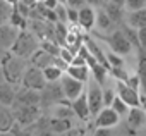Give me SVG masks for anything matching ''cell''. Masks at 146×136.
Instances as JSON below:
<instances>
[{"label":"cell","mask_w":146,"mask_h":136,"mask_svg":"<svg viewBox=\"0 0 146 136\" xmlns=\"http://www.w3.org/2000/svg\"><path fill=\"white\" fill-rule=\"evenodd\" d=\"M53 11H55V14H57V21L65 24V23H67V5L57 4V7H55Z\"/></svg>","instance_id":"cell-31"},{"label":"cell","mask_w":146,"mask_h":136,"mask_svg":"<svg viewBox=\"0 0 146 136\" xmlns=\"http://www.w3.org/2000/svg\"><path fill=\"white\" fill-rule=\"evenodd\" d=\"M139 105H141V109L146 112V95H139Z\"/></svg>","instance_id":"cell-45"},{"label":"cell","mask_w":146,"mask_h":136,"mask_svg":"<svg viewBox=\"0 0 146 136\" xmlns=\"http://www.w3.org/2000/svg\"><path fill=\"white\" fill-rule=\"evenodd\" d=\"M0 81H4V73H2V64H0Z\"/></svg>","instance_id":"cell-52"},{"label":"cell","mask_w":146,"mask_h":136,"mask_svg":"<svg viewBox=\"0 0 146 136\" xmlns=\"http://www.w3.org/2000/svg\"><path fill=\"white\" fill-rule=\"evenodd\" d=\"M12 7H14V5H9L5 0H0V26L5 24V23L9 21V16H11V12H12Z\"/></svg>","instance_id":"cell-27"},{"label":"cell","mask_w":146,"mask_h":136,"mask_svg":"<svg viewBox=\"0 0 146 136\" xmlns=\"http://www.w3.org/2000/svg\"><path fill=\"white\" fill-rule=\"evenodd\" d=\"M113 98H115V91L112 88L103 90V107H110V103H112Z\"/></svg>","instance_id":"cell-34"},{"label":"cell","mask_w":146,"mask_h":136,"mask_svg":"<svg viewBox=\"0 0 146 136\" xmlns=\"http://www.w3.org/2000/svg\"><path fill=\"white\" fill-rule=\"evenodd\" d=\"M58 57H60L62 60H65L67 64H70L72 59H74V53H72L67 47H60V53H58Z\"/></svg>","instance_id":"cell-35"},{"label":"cell","mask_w":146,"mask_h":136,"mask_svg":"<svg viewBox=\"0 0 146 136\" xmlns=\"http://www.w3.org/2000/svg\"><path fill=\"white\" fill-rule=\"evenodd\" d=\"M65 73H67L70 78H74V79H78V81H81V83H84V81L90 79V67H88V64H86V65L69 64V67L65 69Z\"/></svg>","instance_id":"cell-17"},{"label":"cell","mask_w":146,"mask_h":136,"mask_svg":"<svg viewBox=\"0 0 146 136\" xmlns=\"http://www.w3.org/2000/svg\"><path fill=\"white\" fill-rule=\"evenodd\" d=\"M70 64H74V65H86V59L81 57V55H74V59H72Z\"/></svg>","instance_id":"cell-43"},{"label":"cell","mask_w":146,"mask_h":136,"mask_svg":"<svg viewBox=\"0 0 146 136\" xmlns=\"http://www.w3.org/2000/svg\"><path fill=\"white\" fill-rule=\"evenodd\" d=\"M60 88H62V93H64V98L65 100H74L78 98L81 93H83V83L70 78L69 74H62L60 78Z\"/></svg>","instance_id":"cell-6"},{"label":"cell","mask_w":146,"mask_h":136,"mask_svg":"<svg viewBox=\"0 0 146 136\" xmlns=\"http://www.w3.org/2000/svg\"><path fill=\"white\" fill-rule=\"evenodd\" d=\"M124 5L127 11H139V9H146V0H125Z\"/></svg>","instance_id":"cell-30"},{"label":"cell","mask_w":146,"mask_h":136,"mask_svg":"<svg viewBox=\"0 0 146 136\" xmlns=\"http://www.w3.org/2000/svg\"><path fill=\"white\" fill-rule=\"evenodd\" d=\"M53 65H55V67H58V69H60L62 73H64V71L67 69V67H69V64H67L65 60H62L60 57H55V62H53Z\"/></svg>","instance_id":"cell-42"},{"label":"cell","mask_w":146,"mask_h":136,"mask_svg":"<svg viewBox=\"0 0 146 136\" xmlns=\"http://www.w3.org/2000/svg\"><path fill=\"white\" fill-rule=\"evenodd\" d=\"M137 41H139V47L146 50V26L137 29Z\"/></svg>","instance_id":"cell-38"},{"label":"cell","mask_w":146,"mask_h":136,"mask_svg":"<svg viewBox=\"0 0 146 136\" xmlns=\"http://www.w3.org/2000/svg\"><path fill=\"white\" fill-rule=\"evenodd\" d=\"M78 17H79V11L67 7V23H70V24H78Z\"/></svg>","instance_id":"cell-36"},{"label":"cell","mask_w":146,"mask_h":136,"mask_svg":"<svg viewBox=\"0 0 146 136\" xmlns=\"http://www.w3.org/2000/svg\"><path fill=\"white\" fill-rule=\"evenodd\" d=\"M0 64H2L4 79L7 83H17V81H21V78L24 74V69L28 67L26 62H24V59L14 55L12 52L5 53L2 59H0Z\"/></svg>","instance_id":"cell-1"},{"label":"cell","mask_w":146,"mask_h":136,"mask_svg":"<svg viewBox=\"0 0 146 136\" xmlns=\"http://www.w3.org/2000/svg\"><path fill=\"white\" fill-rule=\"evenodd\" d=\"M95 23L98 24V28H100V29H108V28L112 26V21H110V17L107 16V12H105V11H98Z\"/></svg>","instance_id":"cell-28"},{"label":"cell","mask_w":146,"mask_h":136,"mask_svg":"<svg viewBox=\"0 0 146 136\" xmlns=\"http://www.w3.org/2000/svg\"><path fill=\"white\" fill-rule=\"evenodd\" d=\"M117 97L129 107H139V91L129 88L124 81H117Z\"/></svg>","instance_id":"cell-12"},{"label":"cell","mask_w":146,"mask_h":136,"mask_svg":"<svg viewBox=\"0 0 146 136\" xmlns=\"http://www.w3.org/2000/svg\"><path fill=\"white\" fill-rule=\"evenodd\" d=\"M125 85H127L129 88H132V90H136V91H139V79H137V76H132V78H127V81H125Z\"/></svg>","instance_id":"cell-40"},{"label":"cell","mask_w":146,"mask_h":136,"mask_svg":"<svg viewBox=\"0 0 146 136\" xmlns=\"http://www.w3.org/2000/svg\"><path fill=\"white\" fill-rule=\"evenodd\" d=\"M0 136H14L12 131H0Z\"/></svg>","instance_id":"cell-49"},{"label":"cell","mask_w":146,"mask_h":136,"mask_svg":"<svg viewBox=\"0 0 146 136\" xmlns=\"http://www.w3.org/2000/svg\"><path fill=\"white\" fill-rule=\"evenodd\" d=\"M14 102H16V103H21V105H40V102H41V93H40L38 90H31V88L21 86V88L16 91Z\"/></svg>","instance_id":"cell-9"},{"label":"cell","mask_w":146,"mask_h":136,"mask_svg":"<svg viewBox=\"0 0 146 136\" xmlns=\"http://www.w3.org/2000/svg\"><path fill=\"white\" fill-rule=\"evenodd\" d=\"M86 98H88L90 114L91 115H96L103 109V90H102V85H98L96 79H91L90 81V88H88Z\"/></svg>","instance_id":"cell-5"},{"label":"cell","mask_w":146,"mask_h":136,"mask_svg":"<svg viewBox=\"0 0 146 136\" xmlns=\"http://www.w3.org/2000/svg\"><path fill=\"white\" fill-rule=\"evenodd\" d=\"M5 2H7L9 5H16V4H17V0H5Z\"/></svg>","instance_id":"cell-51"},{"label":"cell","mask_w":146,"mask_h":136,"mask_svg":"<svg viewBox=\"0 0 146 136\" xmlns=\"http://www.w3.org/2000/svg\"><path fill=\"white\" fill-rule=\"evenodd\" d=\"M107 57V62H108V65L110 67H117V65H124V60H122V57L120 55H117V53H107L105 55ZM110 71V69H108Z\"/></svg>","instance_id":"cell-33"},{"label":"cell","mask_w":146,"mask_h":136,"mask_svg":"<svg viewBox=\"0 0 146 136\" xmlns=\"http://www.w3.org/2000/svg\"><path fill=\"white\" fill-rule=\"evenodd\" d=\"M137 55H139V62H137V79H139V88L143 91V95H146V50L137 48Z\"/></svg>","instance_id":"cell-15"},{"label":"cell","mask_w":146,"mask_h":136,"mask_svg":"<svg viewBox=\"0 0 146 136\" xmlns=\"http://www.w3.org/2000/svg\"><path fill=\"white\" fill-rule=\"evenodd\" d=\"M21 85H23L24 88H31V90L41 91L43 86L46 85V79H45L41 69H38L36 65L29 64L26 69H24V74H23V78H21Z\"/></svg>","instance_id":"cell-3"},{"label":"cell","mask_w":146,"mask_h":136,"mask_svg":"<svg viewBox=\"0 0 146 136\" xmlns=\"http://www.w3.org/2000/svg\"><path fill=\"white\" fill-rule=\"evenodd\" d=\"M14 9H16V11H17V12H19L23 17H26V19L29 17V11H31V7H28L26 4H21V2H17V4L14 5Z\"/></svg>","instance_id":"cell-37"},{"label":"cell","mask_w":146,"mask_h":136,"mask_svg":"<svg viewBox=\"0 0 146 136\" xmlns=\"http://www.w3.org/2000/svg\"><path fill=\"white\" fill-rule=\"evenodd\" d=\"M110 107H112V109L117 112V115H119V117H122V115H127V112H129V105H127L124 100H120L117 95H115V98L112 100Z\"/></svg>","instance_id":"cell-26"},{"label":"cell","mask_w":146,"mask_h":136,"mask_svg":"<svg viewBox=\"0 0 146 136\" xmlns=\"http://www.w3.org/2000/svg\"><path fill=\"white\" fill-rule=\"evenodd\" d=\"M127 23L131 28L139 29L146 26V9H139V11H129L127 14Z\"/></svg>","instance_id":"cell-20"},{"label":"cell","mask_w":146,"mask_h":136,"mask_svg":"<svg viewBox=\"0 0 146 136\" xmlns=\"http://www.w3.org/2000/svg\"><path fill=\"white\" fill-rule=\"evenodd\" d=\"M108 45H110L112 52H113V53H117V55H120V57H122V55H127V53L132 50V45H131V41L125 38V35H124V31H122V29L115 31V33L110 36Z\"/></svg>","instance_id":"cell-7"},{"label":"cell","mask_w":146,"mask_h":136,"mask_svg":"<svg viewBox=\"0 0 146 136\" xmlns=\"http://www.w3.org/2000/svg\"><path fill=\"white\" fill-rule=\"evenodd\" d=\"M127 121L132 127H141L146 122V112L141 107H129L127 112Z\"/></svg>","instance_id":"cell-19"},{"label":"cell","mask_w":146,"mask_h":136,"mask_svg":"<svg viewBox=\"0 0 146 136\" xmlns=\"http://www.w3.org/2000/svg\"><path fill=\"white\" fill-rule=\"evenodd\" d=\"M41 71H43V76H45L46 83L60 81V78H62V74H64L58 67H55V65H48V67H45V69H41Z\"/></svg>","instance_id":"cell-24"},{"label":"cell","mask_w":146,"mask_h":136,"mask_svg":"<svg viewBox=\"0 0 146 136\" xmlns=\"http://www.w3.org/2000/svg\"><path fill=\"white\" fill-rule=\"evenodd\" d=\"M57 2H58V4H64V5H65V2H67V0H57Z\"/></svg>","instance_id":"cell-53"},{"label":"cell","mask_w":146,"mask_h":136,"mask_svg":"<svg viewBox=\"0 0 146 136\" xmlns=\"http://www.w3.org/2000/svg\"><path fill=\"white\" fill-rule=\"evenodd\" d=\"M48 127L50 131L53 133H67L72 124H70V119H62V117H53L50 122H48Z\"/></svg>","instance_id":"cell-22"},{"label":"cell","mask_w":146,"mask_h":136,"mask_svg":"<svg viewBox=\"0 0 146 136\" xmlns=\"http://www.w3.org/2000/svg\"><path fill=\"white\" fill-rule=\"evenodd\" d=\"M40 48H41L43 52L53 55V57H58V53H60V43H57V41H53V40H41Z\"/></svg>","instance_id":"cell-25"},{"label":"cell","mask_w":146,"mask_h":136,"mask_svg":"<svg viewBox=\"0 0 146 136\" xmlns=\"http://www.w3.org/2000/svg\"><path fill=\"white\" fill-rule=\"evenodd\" d=\"M112 2H113V4H117V5H124L125 0H112Z\"/></svg>","instance_id":"cell-50"},{"label":"cell","mask_w":146,"mask_h":136,"mask_svg":"<svg viewBox=\"0 0 146 136\" xmlns=\"http://www.w3.org/2000/svg\"><path fill=\"white\" fill-rule=\"evenodd\" d=\"M105 12H107V16L110 17L112 23H117V21L122 19V5L113 4L112 0H110L108 4H105Z\"/></svg>","instance_id":"cell-23"},{"label":"cell","mask_w":146,"mask_h":136,"mask_svg":"<svg viewBox=\"0 0 146 136\" xmlns=\"http://www.w3.org/2000/svg\"><path fill=\"white\" fill-rule=\"evenodd\" d=\"M69 107L72 109V112H74L81 121H86L91 114H90V107H88V98H86V93H81L78 98L74 100H69Z\"/></svg>","instance_id":"cell-13"},{"label":"cell","mask_w":146,"mask_h":136,"mask_svg":"<svg viewBox=\"0 0 146 136\" xmlns=\"http://www.w3.org/2000/svg\"><path fill=\"white\" fill-rule=\"evenodd\" d=\"M53 62H55V57L46 53V52H43L41 48H38L31 55V64L36 65L38 69H45V67H48V65H53Z\"/></svg>","instance_id":"cell-16"},{"label":"cell","mask_w":146,"mask_h":136,"mask_svg":"<svg viewBox=\"0 0 146 136\" xmlns=\"http://www.w3.org/2000/svg\"><path fill=\"white\" fill-rule=\"evenodd\" d=\"M41 2L45 4V7H46V9H55V7H57V4H58L57 0H41Z\"/></svg>","instance_id":"cell-44"},{"label":"cell","mask_w":146,"mask_h":136,"mask_svg":"<svg viewBox=\"0 0 146 136\" xmlns=\"http://www.w3.org/2000/svg\"><path fill=\"white\" fill-rule=\"evenodd\" d=\"M14 136H31V134L29 133H24V131H16Z\"/></svg>","instance_id":"cell-48"},{"label":"cell","mask_w":146,"mask_h":136,"mask_svg":"<svg viewBox=\"0 0 146 136\" xmlns=\"http://www.w3.org/2000/svg\"><path fill=\"white\" fill-rule=\"evenodd\" d=\"M74 114L72 109L69 105H58L57 107V112H55V117H62V119H70V115Z\"/></svg>","instance_id":"cell-32"},{"label":"cell","mask_w":146,"mask_h":136,"mask_svg":"<svg viewBox=\"0 0 146 136\" xmlns=\"http://www.w3.org/2000/svg\"><path fill=\"white\" fill-rule=\"evenodd\" d=\"M12 107H14L12 114H14L16 122H19L23 126L33 124V122H36L40 119V109H38V105H21V103L14 102Z\"/></svg>","instance_id":"cell-4"},{"label":"cell","mask_w":146,"mask_h":136,"mask_svg":"<svg viewBox=\"0 0 146 136\" xmlns=\"http://www.w3.org/2000/svg\"><path fill=\"white\" fill-rule=\"evenodd\" d=\"M14 126H16V119L12 110L0 105V131H11Z\"/></svg>","instance_id":"cell-21"},{"label":"cell","mask_w":146,"mask_h":136,"mask_svg":"<svg viewBox=\"0 0 146 136\" xmlns=\"http://www.w3.org/2000/svg\"><path fill=\"white\" fill-rule=\"evenodd\" d=\"M102 4V0H86V5L93 7V5H100Z\"/></svg>","instance_id":"cell-47"},{"label":"cell","mask_w":146,"mask_h":136,"mask_svg":"<svg viewBox=\"0 0 146 136\" xmlns=\"http://www.w3.org/2000/svg\"><path fill=\"white\" fill-rule=\"evenodd\" d=\"M65 5H67V7H70V9L79 11V9H83V7L86 5V0H67Z\"/></svg>","instance_id":"cell-39"},{"label":"cell","mask_w":146,"mask_h":136,"mask_svg":"<svg viewBox=\"0 0 146 136\" xmlns=\"http://www.w3.org/2000/svg\"><path fill=\"white\" fill-rule=\"evenodd\" d=\"M95 19H96V12L93 11V7H90V5H84L83 9H79L78 24H79L83 29L90 31V29L95 26Z\"/></svg>","instance_id":"cell-14"},{"label":"cell","mask_w":146,"mask_h":136,"mask_svg":"<svg viewBox=\"0 0 146 136\" xmlns=\"http://www.w3.org/2000/svg\"><path fill=\"white\" fill-rule=\"evenodd\" d=\"M14 98H16V91L12 90V86L7 81H0V105L11 107L14 103Z\"/></svg>","instance_id":"cell-18"},{"label":"cell","mask_w":146,"mask_h":136,"mask_svg":"<svg viewBox=\"0 0 146 136\" xmlns=\"http://www.w3.org/2000/svg\"><path fill=\"white\" fill-rule=\"evenodd\" d=\"M95 136H113V131L112 127H96Z\"/></svg>","instance_id":"cell-41"},{"label":"cell","mask_w":146,"mask_h":136,"mask_svg":"<svg viewBox=\"0 0 146 136\" xmlns=\"http://www.w3.org/2000/svg\"><path fill=\"white\" fill-rule=\"evenodd\" d=\"M38 48H40L38 38H36L33 33H29L28 29H21L19 35H17V38H16V41H14V45H12V48H11V52H12L14 55H17V57L28 59V57H31Z\"/></svg>","instance_id":"cell-2"},{"label":"cell","mask_w":146,"mask_h":136,"mask_svg":"<svg viewBox=\"0 0 146 136\" xmlns=\"http://www.w3.org/2000/svg\"><path fill=\"white\" fill-rule=\"evenodd\" d=\"M17 35H19V28L12 26L9 23L2 24L0 26V48L2 50H11L16 38H17Z\"/></svg>","instance_id":"cell-10"},{"label":"cell","mask_w":146,"mask_h":136,"mask_svg":"<svg viewBox=\"0 0 146 136\" xmlns=\"http://www.w3.org/2000/svg\"><path fill=\"white\" fill-rule=\"evenodd\" d=\"M119 119L120 117L117 115V112L112 107H103L96 114L95 124H96V127H115L119 124Z\"/></svg>","instance_id":"cell-11"},{"label":"cell","mask_w":146,"mask_h":136,"mask_svg":"<svg viewBox=\"0 0 146 136\" xmlns=\"http://www.w3.org/2000/svg\"><path fill=\"white\" fill-rule=\"evenodd\" d=\"M110 73H112V76L117 79V81H127V78H129V74H127V71L124 69V65H117V67H110Z\"/></svg>","instance_id":"cell-29"},{"label":"cell","mask_w":146,"mask_h":136,"mask_svg":"<svg viewBox=\"0 0 146 136\" xmlns=\"http://www.w3.org/2000/svg\"><path fill=\"white\" fill-rule=\"evenodd\" d=\"M40 93H41V102H40V103H43V105L57 103L58 100L64 98V93H62L60 83H58V85H57V83H46Z\"/></svg>","instance_id":"cell-8"},{"label":"cell","mask_w":146,"mask_h":136,"mask_svg":"<svg viewBox=\"0 0 146 136\" xmlns=\"http://www.w3.org/2000/svg\"><path fill=\"white\" fill-rule=\"evenodd\" d=\"M17 2H21V4H26L28 7H35V4H36V0H17Z\"/></svg>","instance_id":"cell-46"}]
</instances>
